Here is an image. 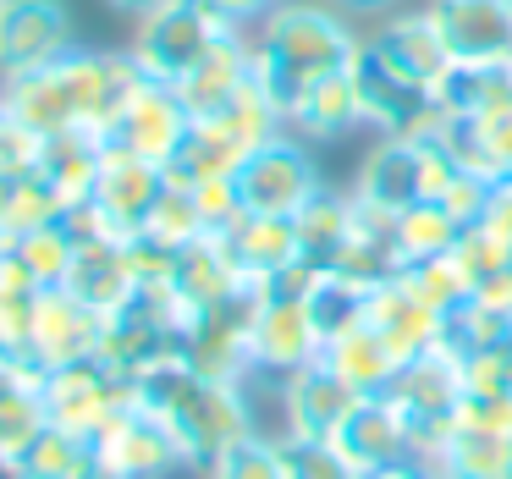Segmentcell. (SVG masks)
Segmentation results:
<instances>
[{"instance_id":"19","label":"cell","mask_w":512,"mask_h":479,"mask_svg":"<svg viewBox=\"0 0 512 479\" xmlns=\"http://www.w3.org/2000/svg\"><path fill=\"white\" fill-rule=\"evenodd\" d=\"M61 287H67L83 309L100 314V320L116 309H127L133 292H138V276H133V265H127V243L122 237H78V254H72V270H67Z\"/></svg>"},{"instance_id":"60","label":"cell","mask_w":512,"mask_h":479,"mask_svg":"<svg viewBox=\"0 0 512 479\" xmlns=\"http://www.w3.org/2000/svg\"><path fill=\"white\" fill-rule=\"evenodd\" d=\"M83 479H116V474H111V468H100V463H94V474H83Z\"/></svg>"},{"instance_id":"59","label":"cell","mask_w":512,"mask_h":479,"mask_svg":"<svg viewBox=\"0 0 512 479\" xmlns=\"http://www.w3.org/2000/svg\"><path fill=\"white\" fill-rule=\"evenodd\" d=\"M0 479H23V463H12V457H0Z\"/></svg>"},{"instance_id":"10","label":"cell","mask_w":512,"mask_h":479,"mask_svg":"<svg viewBox=\"0 0 512 479\" xmlns=\"http://www.w3.org/2000/svg\"><path fill=\"white\" fill-rule=\"evenodd\" d=\"M160 193H166V166H155V160L133 155V149H122V144L100 149V177H94L89 204L100 210V221L111 226L116 237L144 232V221L160 204Z\"/></svg>"},{"instance_id":"36","label":"cell","mask_w":512,"mask_h":479,"mask_svg":"<svg viewBox=\"0 0 512 479\" xmlns=\"http://www.w3.org/2000/svg\"><path fill=\"white\" fill-rule=\"evenodd\" d=\"M6 254L23 259V270L39 287H61L67 270H72V254H78V237H72L67 221H50V226H39V232H23Z\"/></svg>"},{"instance_id":"20","label":"cell","mask_w":512,"mask_h":479,"mask_svg":"<svg viewBox=\"0 0 512 479\" xmlns=\"http://www.w3.org/2000/svg\"><path fill=\"white\" fill-rule=\"evenodd\" d=\"M248 83H254V39H248V28H232V34L215 39L210 56L177 83V100L188 105L193 122H204V116H215L237 89H248Z\"/></svg>"},{"instance_id":"16","label":"cell","mask_w":512,"mask_h":479,"mask_svg":"<svg viewBox=\"0 0 512 479\" xmlns=\"http://www.w3.org/2000/svg\"><path fill=\"white\" fill-rule=\"evenodd\" d=\"M188 127H193V116H188V105L177 100V89H171V83L144 78V89L127 100V111H122V122H116L111 144L133 149V155L155 160V166H171V155L182 149Z\"/></svg>"},{"instance_id":"55","label":"cell","mask_w":512,"mask_h":479,"mask_svg":"<svg viewBox=\"0 0 512 479\" xmlns=\"http://www.w3.org/2000/svg\"><path fill=\"white\" fill-rule=\"evenodd\" d=\"M474 303L479 309H496V314H507L512 320V270H496V276H485L474 287Z\"/></svg>"},{"instance_id":"52","label":"cell","mask_w":512,"mask_h":479,"mask_svg":"<svg viewBox=\"0 0 512 479\" xmlns=\"http://www.w3.org/2000/svg\"><path fill=\"white\" fill-rule=\"evenodd\" d=\"M485 199H490V182H479V177H468V171H463V177H457L435 204H441V210L452 215L457 226H474L479 215H485Z\"/></svg>"},{"instance_id":"31","label":"cell","mask_w":512,"mask_h":479,"mask_svg":"<svg viewBox=\"0 0 512 479\" xmlns=\"http://www.w3.org/2000/svg\"><path fill=\"white\" fill-rule=\"evenodd\" d=\"M358 122H364V111H358L353 72H336V78L314 83L298 100V111L287 116V127L298 138H342V133H353Z\"/></svg>"},{"instance_id":"34","label":"cell","mask_w":512,"mask_h":479,"mask_svg":"<svg viewBox=\"0 0 512 479\" xmlns=\"http://www.w3.org/2000/svg\"><path fill=\"white\" fill-rule=\"evenodd\" d=\"M430 479H512V435L457 430L452 446L430 463Z\"/></svg>"},{"instance_id":"13","label":"cell","mask_w":512,"mask_h":479,"mask_svg":"<svg viewBox=\"0 0 512 479\" xmlns=\"http://www.w3.org/2000/svg\"><path fill=\"white\" fill-rule=\"evenodd\" d=\"M248 358H254V375L270 380L292 375L303 364H320V331L309 320V303L270 292L254 314V331H248Z\"/></svg>"},{"instance_id":"46","label":"cell","mask_w":512,"mask_h":479,"mask_svg":"<svg viewBox=\"0 0 512 479\" xmlns=\"http://www.w3.org/2000/svg\"><path fill=\"white\" fill-rule=\"evenodd\" d=\"M39 155H45V138L34 127L12 122V116L0 111V182H23L39 171Z\"/></svg>"},{"instance_id":"14","label":"cell","mask_w":512,"mask_h":479,"mask_svg":"<svg viewBox=\"0 0 512 479\" xmlns=\"http://www.w3.org/2000/svg\"><path fill=\"white\" fill-rule=\"evenodd\" d=\"M94 457H100V468H111L116 479H166V474H177V468H188L177 452V441H171L144 408L116 413V419L94 435Z\"/></svg>"},{"instance_id":"6","label":"cell","mask_w":512,"mask_h":479,"mask_svg":"<svg viewBox=\"0 0 512 479\" xmlns=\"http://www.w3.org/2000/svg\"><path fill=\"white\" fill-rule=\"evenodd\" d=\"M127 408H138V380L116 375L100 358L61 364V369H50V380H45V413H50L56 430H72V435H89L94 441V435Z\"/></svg>"},{"instance_id":"49","label":"cell","mask_w":512,"mask_h":479,"mask_svg":"<svg viewBox=\"0 0 512 479\" xmlns=\"http://www.w3.org/2000/svg\"><path fill=\"white\" fill-rule=\"evenodd\" d=\"M463 122H468V133H474L479 155L496 171H512V100L496 105V111H485V116H463Z\"/></svg>"},{"instance_id":"37","label":"cell","mask_w":512,"mask_h":479,"mask_svg":"<svg viewBox=\"0 0 512 479\" xmlns=\"http://www.w3.org/2000/svg\"><path fill=\"white\" fill-rule=\"evenodd\" d=\"M94 463H100V457H94L89 435L56 430V424H45V435H39L23 457V468L39 479H83V474H94Z\"/></svg>"},{"instance_id":"21","label":"cell","mask_w":512,"mask_h":479,"mask_svg":"<svg viewBox=\"0 0 512 479\" xmlns=\"http://www.w3.org/2000/svg\"><path fill=\"white\" fill-rule=\"evenodd\" d=\"M331 446L358 468V474H375V468H386V463H402V457H413V452H408V419L391 408L386 391H380V397H364V402H358L353 419L336 430Z\"/></svg>"},{"instance_id":"17","label":"cell","mask_w":512,"mask_h":479,"mask_svg":"<svg viewBox=\"0 0 512 479\" xmlns=\"http://www.w3.org/2000/svg\"><path fill=\"white\" fill-rule=\"evenodd\" d=\"M386 397L408 424L413 419H446L457 408V397H463V347L435 342L430 353L408 358L397 369V380L386 386Z\"/></svg>"},{"instance_id":"50","label":"cell","mask_w":512,"mask_h":479,"mask_svg":"<svg viewBox=\"0 0 512 479\" xmlns=\"http://www.w3.org/2000/svg\"><path fill=\"white\" fill-rule=\"evenodd\" d=\"M457 430H479V435H512V391L507 397H479V391H463L452 408Z\"/></svg>"},{"instance_id":"24","label":"cell","mask_w":512,"mask_h":479,"mask_svg":"<svg viewBox=\"0 0 512 479\" xmlns=\"http://www.w3.org/2000/svg\"><path fill=\"white\" fill-rule=\"evenodd\" d=\"M171 287H177L188 303H199V309H221V303H232L237 292L248 287V276H243V265L232 259L226 237H199V243H188L177 254V276H171Z\"/></svg>"},{"instance_id":"40","label":"cell","mask_w":512,"mask_h":479,"mask_svg":"<svg viewBox=\"0 0 512 479\" xmlns=\"http://www.w3.org/2000/svg\"><path fill=\"white\" fill-rule=\"evenodd\" d=\"M402 276H408V287L419 292V298L430 303V309H441L446 320H452V314L463 309L468 298H474V276H468V270L457 265L452 254H441V259H424V265H408Z\"/></svg>"},{"instance_id":"41","label":"cell","mask_w":512,"mask_h":479,"mask_svg":"<svg viewBox=\"0 0 512 479\" xmlns=\"http://www.w3.org/2000/svg\"><path fill=\"white\" fill-rule=\"evenodd\" d=\"M144 237H155V243H166L171 254H182L188 243H199V237H210V232H204V221H199V204H193V193L177 188V182H166L160 204L149 210V221H144Z\"/></svg>"},{"instance_id":"57","label":"cell","mask_w":512,"mask_h":479,"mask_svg":"<svg viewBox=\"0 0 512 479\" xmlns=\"http://www.w3.org/2000/svg\"><path fill=\"white\" fill-rule=\"evenodd\" d=\"M116 12H127V17H149L155 6H166V0H111Z\"/></svg>"},{"instance_id":"44","label":"cell","mask_w":512,"mask_h":479,"mask_svg":"<svg viewBox=\"0 0 512 479\" xmlns=\"http://www.w3.org/2000/svg\"><path fill=\"white\" fill-rule=\"evenodd\" d=\"M452 259L468 270V276H474V287H479V281L496 276V270H512V243H507V237H496V232H485V226L474 221V226H463V232H457Z\"/></svg>"},{"instance_id":"12","label":"cell","mask_w":512,"mask_h":479,"mask_svg":"<svg viewBox=\"0 0 512 479\" xmlns=\"http://www.w3.org/2000/svg\"><path fill=\"white\" fill-rule=\"evenodd\" d=\"M364 325L397 353V364H408V358L430 353L435 342H446V314L430 309L408 287V276H391L364 292Z\"/></svg>"},{"instance_id":"51","label":"cell","mask_w":512,"mask_h":479,"mask_svg":"<svg viewBox=\"0 0 512 479\" xmlns=\"http://www.w3.org/2000/svg\"><path fill=\"white\" fill-rule=\"evenodd\" d=\"M413 166H419V199H441L446 188H452L457 177H463V171H457V160L446 155L441 144H435V138H424V144H413Z\"/></svg>"},{"instance_id":"56","label":"cell","mask_w":512,"mask_h":479,"mask_svg":"<svg viewBox=\"0 0 512 479\" xmlns=\"http://www.w3.org/2000/svg\"><path fill=\"white\" fill-rule=\"evenodd\" d=\"M364 479H430V468H424L419 457H402V463H386V468H375V474H364Z\"/></svg>"},{"instance_id":"5","label":"cell","mask_w":512,"mask_h":479,"mask_svg":"<svg viewBox=\"0 0 512 479\" xmlns=\"http://www.w3.org/2000/svg\"><path fill=\"white\" fill-rule=\"evenodd\" d=\"M221 34H232V23L215 12L210 0H166V6H155L149 17H138V39H133L127 56L138 61L144 78L177 89V83L210 56V45Z\"/></svg>"},{"instance_id":"39","label":"cell","mask_w":512,"mask_h":479,"mask_svg":"<svg viewBox=\"0 0 512 479\" xmlns=\"http://www.w3.org/2000/svg\"><path fill=\"white\" fill-rule=\"evenodd\" d=\"M204 479H287V468H281V441L265 430L243 435L237 446H226L221 457L204 463Z\"/></svg>"},{"instance_id":"15","label":"cell","mask_w":512,"mask_h":479,"mask_svg":"<svg viewBox=\"0 0 512 479\" xmlns=\"http://www.w3.org/2000/svg\"><path fill=\"white\" fill-rule=\"evenodd\" d=\"M177 353H182V342L166 331V325H160V314L149 309L144 292H133V303H127V309L105 314L100 347H94V358H100V364H111L116 375H133V380H144L155 364H166V358H177Z\"/></svg>"},{"instance_id":"61","label":"cell","mask_w":512,"mask_h":479,"mask_svg":"<svg viewBox=\"0 0 512 479\" xmlns=\"http://www.w3.org/2000/svg\"><path fill=\"white\" fill-rule=\"evenodd\" d=\"M507 347H512V320H507Z\"/></svg>"},{"instance_id":"1","label":"cell","mask_w":512,"mask_h":479,"mask_svg":"<svg viewBox=\"0 0 512 479\" xmlns=\"http://www.w3.org/2000/svg\"><path fill=\"white\" fill-rule=\"evenodd\" d=\"M144 89V72L133 56H94V50H72V56L50 61V67L28 72V78L0 83V111L12 122L34 127L39 138L56 133H94L100 144L116 138L127 100Z\"/></svg>"},{"instance_id":"22","label":"cell","mask_w":512,"mask_h":479,"mask_svg":"<svg viewBox=\"0 0 512 479\" xmlns=\"http://www.w3.org/2000/svg\"><path fill=\"white\" fill-rule=\"evenodd\" d=\"M375 50L397 72H408L413 83H424L430 94H435V83L452 72V56H446L441 34H435V23H430V6L386 17V23H380V34H375Z\"/></svg>"},{"instance_id":"53","label":"cell","mask_w":512,"mask_h":479,"mask_svg":"<svg viewBox=\"0 0 512 479\" xmlns=\"http://www.w3.org/2000/svg\"><path fill=\"white\" fill-rule=\"evenodd\" d=\"M479 226L512 243V171H507L501 182H490V199H485V215H479Z\"/></svg>"},{"instance_id":"30","label":"cell","mask_w":512,"mask_h":479,"mask_svg":"<svg viewBox=\"0 0 512 479\" xmlns=\"http://www.w3.org/2000/svg\"><path fill=\"white\" fill-rule=\"evenodd\" d=\"M353 221H358V199H353V193L320 188L298 215H292L303 259H309V265H320V270H331L336 254H342V243L353 237Z\"/></svg>"},{"instance_id":"38","label":"cell","mask_w":512,"mask_h":479,"mask_svg":"<svg viewBox=\"0 0 512 479\" xmlns=\"http://www.w3.org/2000/svg\"><path fill=\"white\" fill-rule=\"evenodd\" d=\"M303 303H309V320H314V331H320V347L336 342V336H347L353 325H364V287L331 276V270H325L320 287H314Z\"/></svg>"},{"instance_id":"29","label":"cell","mask_w":512,"mask_h":479,"mask_svg":"<svg viewBox=\"0 0 512 479\" xmlns=\"http://www.w3.org/2000/svg\"><path fill=\"white\" fill-rule=\"evenodd\" d=\"M248 160V149L237 144L232 133H226L221 122H193L188 138H182V149L171 155L166 166V182H177V188H199V182H215V177H237Z\"/></svg>"},{"instance_id":"26","label":"cell","mask_w":512,"mask_h":479,"mask_svg":"<svg viewBox=\"0 0 512 479\" xmlns=\"http://www.w3.org/2000/svg\"><path fill=\"white\" fill-rule=\"evenodd\" d=\"M226 248H232V259L243 265V276H259V281L281 276L292 259H303L292 215H243V221L226 232Z\"/></svg>"},{"instance_id":"4","label":"cell","mask_w":512,"mask_h":479,"mask_svg":"<svg viewBox=\"0 0 512 479\" xmlns=\"http://www.w3.org/2000/svg\"><path fill=\"white\" fill-rule=\"evenodd\" d=\"M353 89H358V111L380 138H402V144H424L441 133L446 111L424 83H413L408 72H397L386 56L375 50V39H364L353 56Z\"/></svg>"},{"instance_id":"2","label":"cell","mask_w":512,"mask_h":479,"mask_svg":"<svg viewBox=\"0 0 512 479\" xmlns=\"http://www.w3.org/2000/svg\"><path fill=\"white\" fill-rule=\"evenodd\" d=\"M248 39H254V83L276 100L281 116L298 111V100L314 83L353 67L358 45H364L342 12L309 6V0H281Z\"/></svg>"},{"instance_id":"42","label":"cell","mask_w":512,"mask_h":479,"mask_svg":"<svg viewBox=\"0 0 512 479\" xmlns=\"http://www.w3.org/2000/svg\"><path fill=\"white\" fill-rule=\"evenodd\" d=\"M281 468L287 479H364L331 441H292V435H281Z\"/></svg>"},{"instance_id":"28","label":"cell","mask_w":512,"mask_h":479,"mask_svg":"<svg viewBox=\"0 0 512 479\" xmlns=\"http://www.w3.org/2000/svg\"><path fill=\"white\" fill-rule=\"evenodd\" d=\"M331 276L353 281V287H380V281L402 276V259H397V243H391V215H375L358 204V221H353V237L342 243Z\"/></svg>"},{"instance_id":"62","label":"cell","mask_w":512,"mask_h":479,"mask_svg":"<svg viewBox=\"0 0 512 479\" xmlns=\"http://www.w3.org/2000/svg\"><path fill=\"white\" fill-rule=\"evenodd\" d=\"M23 479H39V474H28V468H23Z\"/></svg>"},{"instance_id":"48","label":"cell","mask_w":512,"mask_h":479,"mask_svg":"<svg viewBox=\"0 0 512 479\" xmlns=\"http://www.w3.org/2000/svg\"><path fill=\"white\" fill-rule=\"evenodd\" d=\"M463 391H479V397H507V391H512V347L463 353Z\"/></svg>"},{"instance_id":"47","label":"cell","mask_w":512,"mask_h":479,"mask_svg":"<svg viewBox=\"0 0 512 479\" xmlns=\"http://www.w3.org/2000/svg\"><path fill=\"white\" fill-rule=\"evenodd\" d=\"M193 204H199V221L210 237H226L237 221H243V193H237V177H215V182H199V188H188Z\"/></svg>"},{"instance_id":"43","label":"cell","mask_w":512,"mask_h":479,"mask_svg":"<svg viewBox=\"0 0 512 479\" xmlns=\"http://www.w3.org/2000/svg\"><path fill=\"white\" fill-rule=\"evenodd\" d=\"M50 221H67V210H61L56 188H50L39 171H34V177H23V182H12V210H6V226H12V237L39 232V226H50Z\"/></svg>"},{"instance_id":"27","label":"cell","mask_w":512,"mask_h":479,"mask_svg":"<svg viewBox=\"0 0 512 479\" xmlns=\"http://www.w3.org/2000/svg\"><path fill=\"white\" fill-rule=\"evenodd\" d=\"M100 138L94 133H56L45 138V155H39V177L56 188L61 210H83L94 199V177H100Z\"/></svg>"},{"instance_id":"3","label":"cell","mask_w":512,"mask_h":479,"mask_svg":"<svg viewBox=\"0 0 512 479\" xmlns=\"http://www.w3.org/2000/svg\"><path fill=\"white\" fill-rule=\"evenodd\" d=\"M138 408L177 441L182 463L204 468L210 457H221L226 446H237L243 435H254V402L248 386L232 380H204L188 358H166L138 380Z\"/></svg>"},{"instance_id":"9","label":"cell","mask_w":512,"mask_h":479,"mask_svg":"<svg viewBox=\"0 0 512 479\" xmlns=\"http://www.w3.org/2000/svg\"><path fill=\"white\" fill-rule=\"evenodd\" d=\"M72 17L61 0H6L0 6V83L28 78L72 56Z\"/></svg>"},{"instance_id":"54","label":"cell","mask_w":512,"mask_h":479,"mask_svg":"<svg viewBox=\"0 0 512 479\" xmlns=\"http://www.w3.org/2000/svg\"><path fill=\"white\" fill-rule=\"evenodd\" d=\"M210 6H215V12H221L232 28H259V23H265V17L281 6V0H210Z\"/></svg>"},{"instance_id":"7","label":"cell","mask_w":512,"mask_h":479,"mask_svg":"<svg viewBox=\"0 0 512 479\" xmlns=\"http://www.w3.org/2000/svg\"><path fill=\"white\" fill-rule=\"evenodd\" d=\"M320 188L325 182H320V166H314L309 144L292 133H281L265 149H254L243 160V171H237V193H243L248 215H298Z\"/></svg>"},{"instance_id":"33","label":"cell","mask_w":512,"mask_h":479,"mask_svg":"<svg viewBox=\"0 0 512 479\" xmlns=\"http://www.w3.org/2000/svg\"><path fill=\"white\" fill-rule=\"evenodd\" d=\"M457 232H463V226H457L452 215L441 210V204H430V199H419V204H408L402 215H391V243H397L402 270H408V265H424V259L452 254V248H457Z\"/></svg>"},{"instance_id":"23","label":"cell","mask_w":512,"mask_h":479,"mask_svg":"<svg viewBox=\"0 0 512 479\" xmlns=\"http://www.w3.org/2000/svg\"><path fill=\"white\" fill-rule=\"evenodd\" d=\"M353 199L375 215H402L408 204H419V166H413V144L402 138H380L364 155L353 182Z\"/></svg>"},{"instance_id":"63","label":"cell","mask_w":512,"mask_h":479,"mask_svg":"<svg viewBox=\"0 0 512 479\" xmlns=\"http://www.w3.org/2000/svg\"><path fill=\"white\" fill-rule=\"evenodd\" d=\"M0 6H6V0H0Z\"/></svg>"},{"instance_id":"25","label":"cell","mask_w":512,"mask_h":479,"mask_svg":"<svg viewBox=\"0 0 512 479\" xmlns=\"http://www.w3.org/2000/svg\"><path fill=\"white\" fill-rule=\"evenodd\" d=\"M320 364L331 369L342 386H353L358 397H380V391L397 380V353H391L386 342H380L369 325H353L347 336H336V342L320 347Z\"/></svg>"},{"instance_id":"8","label":"cell","mask_w":512,"mask_h":479,"mask_svg":"<svg viewBox=\"0 0 512 479\" xmlns=\"http://www.w3.org/2000/svg\"><path fill=\"white\" fill-rule=\"evenodd\" d=\"M452 67H512V0H424Z\"/></svg>"},{"instance_id":"35","label":"cell","mask_w":512,"mask_h":479,"mask_svg":"<svg viewBox=\"0 0 512 479\" xmlns=\"http://www.w3.org/2000/svg\"><path fill=\"white\" fill-rule=\"evenodd\" d=\"M446 116H485L512 100V67H452L435 83Z\"/></svg>"},{"instance_id":"45","label":"cell","mask_w":512,"mask_h":479,"mask_svg":"<svg viewBox=\"0 0 512 479\" xmlns=\"http://www.w3.org/2000/svg\"><path fill=\"white\" fill-rule=\"evenodd\" d=\"M446 342H457L463 353H485V347H507V314L479 309L474 298L446 320Z\"/></svg>"},{"instance_id":"58","label":"cell","mask_w":512,"mask_h":479,"mask_svg":"<svg viewBox=\"0 0 512 479\" xmlns=\"http://www.w3.org/2000/svg\"><path fill=\"white\" fill-rule=\"evenodd\" d=\"M342 12H386V6H397V0H336Z\"/></svg>"},{"instance_id":"32","label":"cell","mask_w":512,"mask_h":479,"mask_svg":"<svg viewBox=\"0 0 512 479\" xmlns=\"http://www.w3.org/2000/svg\"><path fill=\"white\" fill-rule=\"evenodd\" d=\"M39 292H45V287L23 270V259L0 254V358H28Z\"/></svg>"},{"instance_id":"18","label":"cell","mask_w":512,"mask_h":479,"mask_svg":"<svg viewBox=\"0 0 512 479\" xmlns=\"http://www.w3.org/2000/svg\"><path fill=\"white\" fill-rule=\"evenodd\" d=\"M100 314L83 309L67 287H45L39 292V309H34V342H28V358L45 369L61 364H78V358H94L100 347Z\"/></svg>"},{"instance_id":"11","label":"cell","mask_w":512,"mask_h":479,"mask_svg":"<svg viewBox=\"0 0 512 479\" xmlns=\"http://www.w3.org/2000/svg\"><path fill=\"white\" fill-rule=\"evenodd\" d=\"M276 397H281V435H292V441H336V430H342V424L353 419V408L364 402L325 364H303V369H292V375H281Z\"/></svg>"}]
</instances>
